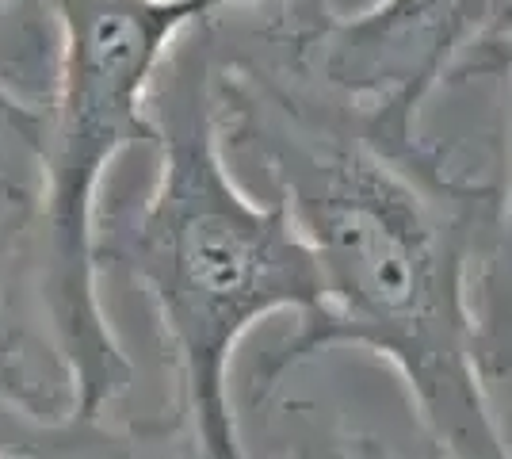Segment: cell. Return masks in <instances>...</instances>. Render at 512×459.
I'll use <instances>...</instances> for the list:
<instances>
[{
  "label": "cell",
  "instance_id": "obj_1",
  "mask_svg": "<svg viewBox=\"0 0 512 459\" xmlns=\"http://www.w3.org/2000/svg\"><path fill=\"white\" fill-rule=\"evenodd\" d=\"M218 104L230 161L272 180L321 276L318 310L249 368V410L321 352L363 349L406 383L440 459H512L474 318L501 184L451 169L417 123L318 81L272 4L249 27L218 20Z\"/></svg>",
  "mask_w": 512,
  "mask_h": 459
},
{
  "label": "cell",
  "instance_id": "obj_2",
  "mask_svg": "<svg viewBox=\"0 0 512 459\" xmlns=\"http://www.w3.org/2000/svg\"><path fill=\"white\" fill-rule=\"evenodd\" d=\"M218 20L195 27L161 69L150 104L157 173L142 196L100 207L96 261L153 310L172 368L165 425L195 459H249L230 402L234 352L272 314L310 318L321 276L287 203L237 184L218 104Z\"/></svg>",
  "mask_w": 512,
  "mask_h": 459
},
{
  "label": "cell",
  "instance_id": "obj_3",
  "mask_svg": "<svg viewBox=\"0 0 512 459\" xmlns=\"http://www.w3.org/2000/svg\"><path fill=\"white\" fill-rule=\"evenodd\" d=\"M276 0H43L54 27V77L39 161L35 268L39 306L69 383L73 414L107 417L134 387L100 303V192L127 150L150 146L153 88L195 27Z\"/></svg>",
  "mask_w": 512,
  "mask_h": 459
},
{
  "label": "cell",
  "instance_id": "obj_4",
  "mask_svg": "<svg viewBox=\"0 0 512 459\" xmlns=\"http://www.w3.org/2000/svg\"><path fill=\"white\" fill-rule=\"evenodd\" d=\"M272 12L318 81L409 123L440 88L512 66V0H375L352 16L276 0Z\"/></svg>",
  "mask_w": 512,
  "mask_h": 459
},
{
  "label": "cell",
  "instance_id": "obj_5",
  "mask_svg": "<svg viewBox=\"0 0 512 459\" xmlns=\"http://www.w3.org/2000/svg\"><path fill=\"white\" fill-rule=\"evenodd\" d=\"M0 383L50 414H73L69 383L39 306L35 253L0 238Z\"/></svg>",
  "mask_w": 512,
  "mask_h": 459
},
{
  "label": "cell",
  "instance_id": "obj_6",
  "mask_svg": "<svg viewBox=\"0 0 512 459\" xmlns=\"http://www.w3.org/2000/svg\"><path fill=\"white\" fill-rule=\"evenodd\" d=\"M169 425L157 433H130L107 417L50 414L0 383V459H192Z\"/></svg>",
  "mask_w": 512,
  "mask_h": 459
},
{
  "label": "cell",
  "instance_id": "obj_7",
  "mask_svg": "<svg viewBox=\"0 0 512 459\" xmlns=\"http://www.w3.org/2000/svg\"><path fill=\"white\" fill-rule=\"evenodd\" d=\"M478 318V364L482 375L512 379V66H509V123H505V180H501V215L486 264L474 284Z\"/></svg>",
  "mask_w": 512,
  "mask_h": 459
},
{
  "label": "cell",
  "instance_id": "obj_8",
  "mask_svg": "<svg viewBox=\"0 0 512 459\" xmlns=\"http://www.w3.org/2000/svg\"><path fill=\"white\" fill-rule=\"evenodd\" d=\"M46 138V104L23 96L0 77V173L39 192V161Z\"/></svg>",
  "mask_w": 512,
  "mask_h": 459
},
{
  "label": "cell",
  "instance_id": "obj_9",
  "mask_svg": "<svg viewBox=\"0 0 512 459\" xmlns=\"http://www.w3.org/2000/svg\"><path fill=\"white\" fill-rule=\"evenodd\" d=\"M291 421L295 433L283 448V459H394L383 440L367 437L314 406H295Z\"/></svg>",
  "mask_w": 512,
  "mask_h": 459
},
{
  "label": "cell",
  "instance_id": "obj_10",
  "mask_svg": "<svg viewBox=\"0 0 512 459\" xmlns=\"http://www.w3.org/2000/svg\"><path fill=\"white\" fill-rule=\"evenodd\" d=\"M35 211H39V192L0 173V238L35 249Z\"/></svg>",
  "mask_w": 512,
  "mask_h": 459
},
{
  "label": "cell",
  "instance_id": "obj_11",
  "mask_svg": "<svg viewBox=\"0 0 512 459\" xmlns=\"http://www.w3.org/2000/svg\"><path fill=\"white\" fill-rule=\"evenodd\" d=\"M8 4H16V0H0V8H8Z\"/></svg>",
  "mask_w": 512,
  "mask_h": 459
}]
</instances>
